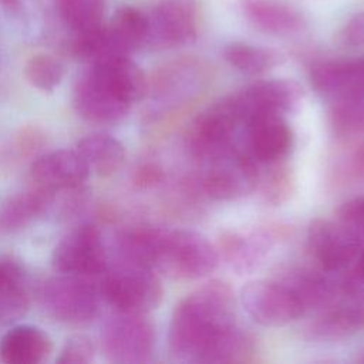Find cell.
I'll use <instances>...</instances> for the list:
<instances>
[{
    "label": "cell",
    "mask_w": 364,
    "mask_h": 364,
    "mask_svg": "<svg viewBox=\"0 0 364 364\" xmlns=\"http://www.w3.org/2000/svg\"><path fill=\"white\" fill-rule=\"evenodd\" d=\"M235 294L229 284L213 280L193 290L173 309L169 350L179 361L199 363L206 346L235 321Z\"/></svg>",
    "instance_id": "cell-1"
},
{
    "label": "cell",
    "mask_w": 364,
    "mask_h": 364,
    "mask_svg": "<svg viewBox=\"0 0 364 364\" xmlns=\"http://www.w3.org/2000/svg\"><path fill=\"white\" fill-rule=\"evenodd\" d=\"M100 293L117 313L145 316L159 306L164 289L152 269L124 264L105 272Z\"/></svg>",
    "instance_id": "cell-2"
},
{
    "label": "cell",
    "mask_w": 364,
    "mask_h": 364,
    "mask_svg": "<svg viewBox=\"0 0 364 364\" xmlns=\"http://www.w3.org/2000/svg\"><path fill=\"white\" fill-rule=\"evenodd\" d=\"M219 262L218 250L193 230H165L155 269L172 279L193 280L212 273Z\"/></svg>",
    "instance_id": "cell-3"
},
{
    "label": "cell",
    "mask_w": 364,
    "mask_h": 364,
    "mask_svg": "<svg viewBox=\"0 0 364 364\" xmlns=\"http://www.w3.org/2000/svg\"><path fill=\"white\" fill-rule=\"evenodd\" d=\"M40 299L46 311L55 320L82 326L97 317L101 293L88 277L60 273L43 283Z\"/></svg>",
    "instance_id": "cell-4"
},
{
    "label": "cell",
    "mask_w": 364,
    "mask_h": 364,
    "mask_svg": "<svg viewBox=\"0 0 364 364\" xmlns=\"http://www.w3.org/2000/svg\"><path fill=\"white\" fill-rule=\"evenodd\" d=\"M203 191L215 200H235L255 191L260 181L257 161L246 151L229 146L206 159Z\"/></svg>",
    "instance_id": "cell-5"
},
{
    "label": "cell",
    "mask_w": 364,
    "mask_h": 364,
    "mask_svg": "<svg viewBox=\"0 0 364 364\" xmlns=\"http://www.w3.org/2000/svg\"><path fill=\"white\" fill-rule=\"evenodd\" d=\"M155 327L142 314L118 313L101 333L105 357L118 364L148 363L155 351Z\"/></svg>",
    "instance_id": "cell-6"
},
{
    "label": "cell",
    "mask_w": 364,
    "mask_h": 364,
    "mask_svg": "<svg viewBox=\"0 0 364 364\" xmlns=\"http://www.w3.org/2000/svg\"><path fill=\"white\" fill-rule=\"evenodd\" d=\"M243 125L262 115H283L296 111L304 97L299 82L274 78L250 84L228 95Z\"/></svg>",
    "instance_id": "cell-7"
},
{
    "label": "cell",
    "mask_w": 364,
    "mask_h": 364,
    "mask_svg": "<svg viewBox=\"0 0 364 364\" xmlns=\"http://www.w3.org/2000/svg\"><path fill=\"white\" fill-rule=\"evenodd\" d=\"M240 301L246 313L266 327L286 326L306 311L296 294L279 279L246 283L240 290Z\"/></svg>",
    "instance_id": "cell-8"
},
{
    "label": "cell",
    "mask_w": 364,
    "mask_h": 364,
    "mask_svg": "<svg viewBox=\"0 0 364 364\" xmlns=\"http://www.w3.org/2000/svg\"><path fill=\"white\" fill-rule=\"evenodd\" d=\"M51 264L58 273L82 277L107 272V253L100 230L92 225H81L67 233L54 247Z\"/></svg>",
    "instance_id": "cell-9"
},
{
    "label": "cell",
    "mask_w": 364,
    "mask_h": 364,
    "mask_svg": "<svg viewBox=\"0 0 364 364\" xmlns=\"http://www.w3.org/2000/svg\"><path fill=\"white\" fill-rule=\"evenodd\" d=\"M148 41L154 48L192 43L198 31L196 0H159L148 14Z\"/></svg>",
    "instance_id": "cell-10"
},
{
    "label": "cell",
    "mask_w": 364,
    "mask_h": 364,
    "mask_svg": "<svg viewBox=\"0 0 364 364\" xmlns=\"http://www.w3.org/2000/svg\"><path fill=\"white\" fill-rule=\"evenodd\" d=\"M361 243L363 240L338 220L316 219L307 230L309 252L317 264L328 273L350 266L361 250Z\"/></svg>",
    "instance_id": "cell-11"
},
{
    "label": "cell",
    "mask_w": 364,
    "mask_h": 364,
    "mask_svg": "<svg viewBox=\"0 0 364 364\" xmlns=\"http://www.w3.org/2000/svg\"><path fill=\"white\" fill-rule=\"evenodd\" d=\"M71 100L75 112L82 119L98 125L119 122L131 108L105 84L92 67L77 78Z\"/></svg>",
    "instance_id": "cell-12"
},
{
    "label": "cell",
    "mask_w": 364,
    "mask_h": 364,
    "mask_svg": "<svg viewBox=\"0 0 364 364\" xmlns=\"http://www.w3.org/2000/svg\"><path fill=\"white\" fill-rule=\"evenodd\" d=\"M243 125L229 97L209 107L196 118L189 134V145L192 152L206 159L229 146H232L233 135L237 127Z\"/></svg>",
    "instance_id": "cell-13"
},
{
    "label": "cell",
    "mask_w": 364,
    "mask_h": 364,
    "mask_svg": "<svg viewBox=\"0 0 364 364\" xmlns=\"http://www.w3.org/2000/svg\"><path fill=\"white\" fill-rule=\"evenodd\" d=\"M90 169L77 149H57L38 156L30 166L34 186L55 192L75 189L90 176Z\"/></svg>",
    "instance_id": "cell-14"
},
{
    "label": "cell",
    "mask_w": 364,
    "mask_h": 364,
    "mask_svg": "<svg viewBox=\"0 0 364 364\" xmlns=\"http://www.w3.org/2000/svg\"><path fill=\"white\" fill-rule=\"evenodd\" d=\"M361 328H364V297L363 294H344L323 307L307 331L314 340L334 341L348 337Z\"/></svg>",
    "instance_id": "cell-15"
},
{
    "label": "cell",
    "mask_w": 364,
    "mask_h": 364,
    "mask_svg": "<svg viewBox=\"0 0 364 364\" xmlns=\"http://www.w3.org/2000/svg\"><path fill=\"white\" fill-rule=\"evenodd\" d=\"M240 9L246 20L266 34L293 37L307 28L304 14L284 0H242Z\"/></svg>",
    "instance_id": "cell-16"
},
{
    "label": "cell",
    "mask_w": 364,
    "mask_h": 364,
    "mask_svg": "<svg viewBox=\"0 0 364 364\" xmlns=\"http://www.w3.org/2000/svg\"><path fill=\"white\" fill-rule=\"evenodd\" d=\"M313 88L324 100H338L364 92V58L324 61L311 68Z\"/></svg>",
    "instance_id": "cell-17"
},
{
    "label": "cell",
    "mask_w": 364,
    "mask_h": 364,
    "mask_svg": "<svg viewBox=\"0 0 364 364\" xmlns=\"http://www.w3.org/2000/svg\"><path fill=\"white\" fill-rule=\"evenodd\" d=\"M276 239L273 230H259L252 235L237 232L225 233L219 240L218 256L236 273L245 274L255 272L264 260L269 249Z\"/></svg>",
    "instance_id": "cell-18"
},
{
    "label": "cell",
    "mask_w": 364,
    "mask_h": 364,
    "mask_svg": "<svg viewBox=\"0 0 364 364\" xmlns=\"http://www.w3.org/2000/svg\"><path fill=\"white\" fill-rule=\"evenodd\" d=\"M247 152L257 161L273 164L287 155L293 134L282 115H262L247 125Z\"/></svg>",
    "instance_id": "cell-19"
},
{
    "label": "cell",
    "mask_w": 364,
    "mask_h": 364,
    "mask_svg": "<svg viewBox=\"0 0 364 364\" xmlns=\"http://www.w3.org/2000/svg\"><path fill=\"white\" fill-rule=\"evenodd\" d=\"M279 280L296 294L306 310L323 309L344 296L341 280L333 279L323 269L318 272L309 267H290Z\"/></svg>",
    "instance_id": "cell-20"
},
{
    "label": "cell",
    "mask_w": 364,
    "mask_h": 364,
    "mask_svg": "<svg viewBox=\"0 0 364 364\" xmlns=\"http://www.w3.org/2000/svg\"><path fill=\"white\" fill-rule=\"evenodd\" d=\"M51 351L53 340L38 326L18 324L0 338V358L9 364H37Z\"/></svg>",
    "instance_id": "cell-21"
},
{
    "label": "cell",
    "mask_w": 364,
    "mask_h": 364,
    "mask_svg": "<svg viewBox=\"0 0 364 364\" xmlns=\"http://www.w3.org/2000/svg\"><path fill=\"white\" fill-rule=\"evenodd\" d=\"M90 67H92L105 84L129 105L141 101L148 91V82L142 70L128 55L91 64Z\"/></svg>",
    "instance_id": "cell-22"
},
{
    "label": "cell",
    "mask_w": 364,
    "mask_h": 364,
    "mask_svg": "<svg viewBox=\"0 0 364 364\" xmlns=\"http://www.w3.org/2000/svg\"><path fill=\"white\" fill-rule=\"evenodd\" d=\"M90 172L97 176H111L125 164L127 151L119 139L109 134H90L81 138L75 148Z\"/></svg>",
    "instance_id": "cell-23"
},
{
    "label": "cell",
    "mask_w": 364,
    "mask_h": 364,
    "mask_svg": "<svg viewBox=\"0 0 364 364\" xmlns=\"http://www.w3.org/2000/svg\"><path fill=\"white\" fill-rule=\"evenodd\" d=\"M51 191L34 186L33 189L9 196L0 206V228L17 232L43 215L53 200Z\"/></svg>",
    "instance_id": "cell-24"
},
{
    "label": "cell",
    "mask_w": 364,
    "mask_h": 364,
    "mask_svg": "<svg viewBox=\"0 0 364 364\" xmlns=\"http://www.w3.org/2000/svg\"><path fill=\"white\" fill-rule=\"evenodd\" d=\"M164 232V229L149 226H138L122 232L118 237V249L125 264L155 269Z\"/></svg>",
    "instance_id": "cell-25"
},
{
    "label": "cell",
    "mask_w": 364,
    "mask_h": 364,
    "mask_svg": "<svg viewBox=\"0 0 364 364\" xmlns=\"http://www.w3.org/2000/svg\"><path fill=\"white\" fill-rule=\"evenodd\" d=\"M255 351L252 336L233 323L215 334L199 363H243L250 360Z\"/></svg>",
    "instance_id": "cell-26"
},
{
    "label": "cell",
    "mask_w": 364,
    "mask_h": 364,
    "mask_svg": "<svg viewBox=\"0 0 364 364\" xmlns=\"http://www.w3.org/2000/svg\"><path fill=\"white\" fill-rule=\"evenodd\" d=\"M27 306V279L23 266L11 257H0V320L21 316Z\"/></svg>",
    "instance_id": "cell-27"
},
{
    "label": "cell",
    "mask_w": 364,
    "mask_h": 364,
    "mask_svg": "<svg viewBox=\"0 0 364 364\" xmlns=\"http://www.w3.org/2000/svg\"><path fill=\"white\" fill-rule=\"evenodd\" d=\"M107 27L112 41L125 55L142 46H146L149 31L148 14L142 13L136 7H119Z\"/></svg>",
    "instance_id": "cell-28"
},
{
    "label": "cell",
    "mask_w": 364,
    "mask_h": 364,
    "mask_svg": "<svg viewBox=\"0 0 364 364\" xmlns=\"http://www.w3.org/2000/svg\"><path fill=\"white\" fill-rule=\"evenodd\" d=\"M222 53L233 68L250 75L266 73L280 63V55L276 51L242 41L228 43Z\"/></svg>",
    "instance_id": "cell-29"
},
{
    "label": "cell",
    "mask_w": 364,
    "mask_h": 364,
    "mask_svg": "<svg viewBox=\"0 0 364 364\" xmlns=\"http://www.w3.org/2000/svg\"><path fill=\"white\" fill-rule=\"evenodd\" d=\"M64 23L77 34L102 26L105 0H58Z\"/></svg>",
    "instance_id": "cell-30"
},
{
    "label": "cell",
    "mask_w": 364,
    "mask_h": 364,
    "mask_svg": "<svg viewBox=\"0 0 364 364\" xmlns=\"http://www.w3.org/2000/svg\"><path fill=\"white\" fill-rule=\"evenodd\" d=\"M27 82L46 92H53L64 78V64L54 55L37 53L31 55L23 68Z\"/></svg>",
    "instance_id": "cell-31"
},
{
    "label": "cell",
    "mask_w": 364,
    "mask_h": 364,
    "mask_svg": "<svg viewBox=\"0 0 364 364\" xmlns=\"http://www.w3.org/2000/svg\"><path fill=\"white\" fill-rule=\"evenodd\" d=\"M331 125L340 135L364 132V92L333 102Z\"/></svg>",
    "instance_id": "cell-32"
},
{
    "label": "cell",
    "mask_w": 364,
    "mask_h": 364,
    "mask_svg": "<svg viewBox=\"0 0 364 364\" xmlns=\"http://www.w3.org/2000/svg\"><path fill=\"white\" fill-rule=\"evenodd\" d=\"M95 348L92 341L84 336L77 334L70 337L63 346L60 355L57 357L58 364H87L94 360Z\"/></svg>",
    "instance_id": "cell-33"
},
{
    "label": "cell",
    "mask_w": 364,
    "mask_h": 364,
    "mask_svg": "<svg viewBox=\"0 0 364 364\" xmlns=\"http://www.w3.org/2000/svg\"><path fill=\"white\" fill-rule=\"evenodd\" d=\"M337 220L364 240V196L344 202L337 209Z\"/></svg>",
    "instance_id": "cell-34"
},
{
    "label": "cell",
    "mask_w": 364,
    "mask_h": 364,
    "mask_svg": "<svg viewBox=\"0 0 364 364\" xmlns=\"http://www.w3.org/2000/svg\"><path fill=\"white\" fill-rule=\"evenodd\" d=\"M291 191V179L287 172V169L276 168L273 173L264 179L262 192L266 199V202H270L273 205H279L284 202Z\"/></svg>",
    "instance_id": "cell-35"
},
{
    "label": "cell",
    "mask_w": 364,
    "mask_h": 364,
    "mask_svg": "<svg viewBox=\"0 0 364 364\" xmlns=\"http://www.w3.org/2000/svg\"><path fill=\"white\" fill-rule=\"evenodd\" d=\"M340 41L347 47L364 46V11L354 14L341 28Z\"/></svg>",
    "instance_id": "cell-36"
},
{
    "label": "cell",
    "mask_w": 364,
    "mask_h": 364,
    "mask_svg": "<svg viewBox=\"0 0 364 364\" xmlns=\"http://www.w3.org/2000/svg\"><path fill=\"white\" fill-rule=\"evenodd\" d=\"M355 264L353 273L343 279L344 290L347 294H361L364 293V247L358 252L355 257Z\"/></svg>",
    "instance_id": "cell-37"
},
{
    "label": "cell",
    "mask_w": 364,
    "mask_h": 364,
    "mask_svg": "<svg viewBox=\"0 0 364 364\" xmlns=\"http://www.w3.org/2000/svg\"><path fill=\"white\" fill-rule=\"evenodd\" d=\"M360 361H361V363H364V353H363V355L360 357Z\"/></svg>",
    "instance_id": "cell-38"
},
{
    "label": "cell",
    "mask_w": 364,
    "mask_h": 364,
    "mask_svg": "<svg viewBox=\"0 0 364 364\" xmlns=\"http://www.w3.org/2000/svg\"><path fill=\"white\" fill-rule=\"evenodd\" d=\"M363 297H364V294H363Z\"/></svg>",
    "instance_id": "cell-39"
}]
</instances>
